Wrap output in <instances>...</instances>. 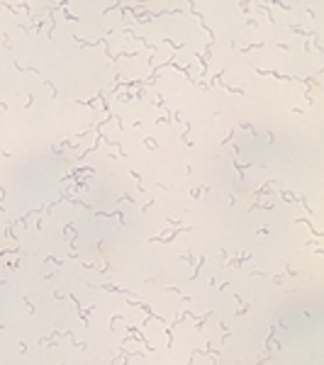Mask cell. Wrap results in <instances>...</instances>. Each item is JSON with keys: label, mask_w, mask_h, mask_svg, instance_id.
Wrapping results in <instances>:
<instances>
[{"label": "cell", "mask_w": 324, "mask_h": 365, "mask_svg": "<svg viewBox=\"0 0 324 365\" xmlns=\"http://www.w3.org/2000/svg\"><path fill=\"white\" fill-rule=\"evenodd\" d=\"M5 256H8V244H5L3 237H0V261H3Z\"/></svg>", "instance_id": "obj_1"}]
</instances>
